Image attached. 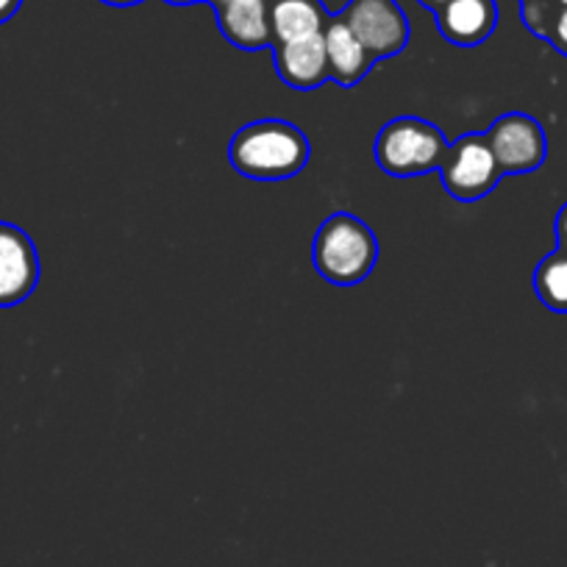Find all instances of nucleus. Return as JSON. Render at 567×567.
<instances>
[{
    "label": "nucleus",
    "instance_id": "nucleus-1",
    "mask_svg": "<svg viewBox=\"0 0 567 567\" xmlns=\"http://www.w3.org/2000/svg\"><path fill=\"white\" fill-rule=\"evenodd\" d=\"M312 145L298 125L287 120H256L239 128L228 145L231 167L256 182H284L309 165Z\"/></svg>",
    "mask_w": 567,
    "mask_h": 567
},
{
    "label": "nucleus",
    "instance_id": "nucleus-2",
    "mask_svg": "<svg viewBox=\"0 0 567 567\" xmlns=\"http://www.w3.org/2000/svg\"><path fill=\"white\" fill-rule=\"evenodd\" d=\"M315 270L334 287H353L373 272L379 239L368 223L351 212H334L320 223L312 245Z\"/></svg>",
    "mask_w": 567,
    "mask_h": 567
},
{
    "label": "nucleus",
    "instance_id": "nucleus-3",
    "mask_svg": "<svg viewBox=\"0 0 567 567\" xmlns=\"http://www.w3.org/2000/svg\"><path fill=\"white\" fill-rule=\"evenodd\" d=\"M443 131L423 117H395L375 136V165L392 178L429 176L449 156Z\"/></svg>",
    "mask_w": 567,
    "mask_h": 567
},
{
    "label": "nucleus",
    "instance_id": "nucleus-4",
    "mask_svg": "<svg viewBox=\"0 0 567 567\" xmlns=\"http://www.w3.org/2000/svg\"><path fill=\"white\" fill-rule=\"evenodd\" d=\"M440 176H443V187L449 189L451 198L473 204V200H482L484 195L493 193L504 173L495 162L487 136L465 134L449 148Z\"/></svg>",
    "mask_w": 567,
    "mask_h": 567
},
{
    "label": "nucleus",
    "instance_id": "nucleus-5",
    "mask_svg": "<svg viewBox=\"0 0 567 567\" xmlns=\"http://www.w3.org/2000/svg\"><path fill=\"white\" fill-rule=\"evenodd\" d=\"M484 136L504 176H526V173L539 171L548 156V136L532 114H501Z\"/></svg>",
    "mask_w": 567,
    "mask_h": 567
},
{
    "label": "nucleus",
    "instance_id": "nucleus-6",
    "mask_svg": "<svg viewBox=\"0 0 567 567\" xmlns=\"http://www.w3.org/2000/svg\"><path fill=\"white\" fill-rule=\"evenodd\" d=\"M375 62L398 56L409 42V18L398 0H351L340 12Z\"/></svg>",
    "mask_w": 567,
    "mask_h": 567
},
{
    "label": "nucleus",
    "instance_id": "nucleus-7",
    "mask_svg": "<svg viewBox=\"0 0 567 567\" xmlns=\"http://www.w3.org/2000/svg\"><path fill=\"white\" fill-rule=\"evenodd\" d=\"M40 284L34 239L14 223H0V309L23 303Z\"/></svg>",
    "mask_w": 567,
    "mask_h": 567
},
{
    "label": "nucleus",
    "instance_id": "nucleus-8",
    "mask_svg": "<svg viewBox=\"0 0 567 567\" xmlns=\"http://www.w3.org/2000/svg\"><path fill=\"white\" fill-rule=\"evenodd\" d=\"M437 31L460 48H476L493 37L498 25L495 0H449L437 14Z\"/></svg>",
    "mask_w": 567,
    "mask_h": 567
},
{
    "label": "nucleus",
    "instance_id": "nucleus-9",
    "mask_svg": "<svg viewBox=\"0 0 567 567\" xmlns=\"http://www.w3.org/2000/svg\"><path fill=\"white\" fill-rule=\"evenodd\" d=\"M276 56V73L292 90H318L329 81V59H326L323 34L307 37V40L278 42L272 45Z\"/></svg>",
    "mask_w": 567,
    "mask_h": 567
},
{
    "label": "nucleus",
    "instance_id": "nucleus-10",
    "mask_svg": "<svg viewBox=\"0 0 567 567\" xmlns=\"http://www.w3.org/2000/svg\"><path fill=\"white\" fill-rule=\"evenodd\" d=\"M217 29L239 51L272 48L270 0H226L215 9Z\"/></svg>",
    "mask_w": 567,
    "mask_h": 567
},
{
    "label": "nucleus",
    "instance_id": "nucleus-11",
    "mask_svg": "<svg viewBox=\"0 0 567 567\" xmlns=\"http://www.w3.org/2000/svg\"><path fill=\"white\" fill-rule=\"evenodd\" d=\"M323 42H326V59H329V79L337 81L340 86H357L364 75L370 73V68L375 64V59L370 56L368 48L359 42V37L353 34L346 25V20L340 14L329 18L323 29Z\"/></svg>",
    "mask_w": 567,
    "mask_h": 567
},
{
    "label": "nucleus",
    "instance_id": "nucleus-12",
    "mask_svg": "<svg viewBox=\"0 0 567 567\" xmlns=\"http://www.w3.org/2000/svg\"><path fill=\"white\" fill-rule=\"evenodd\" d=\"M329 18L323 0H270L272 45L323 34Z\"/></svg>",
    "mask_w": 567,
    "mask_h": 567
},
{
    "label": "nucleus",
    "instance_id": "nucleus-13",
    "mask_svg": "<svg viewBox=\"0 0 567 567\" xmlns=\"http://www.w3.org/2000/svg\"><path fill=\"white\" fill-rule=\"evenodd\" d=\"M534 292L550 312L567 315V256L554 250L534 270Z\"/></svg>",
    "mask_w": 567,
    "mask_h": 567
},
{
    "label": "nucleus",
    "instance_id": "nucleus-14",
    "mask_svg": "<svg viewBox=\"0 0 567 567\" xmlns=\"http://www.w3.org/2000/svg\"><path fill=\"white\" fill-rule=\"evenodd\" d=\"M556 12H559V3H556V0H526V3H520L523 25H526L534 37H539V40H545Z\"/></svg>",
    "mask_w": 567,
    "mask_h": 567
},
{
    "label": "nucleus",
    "instance_id": "nucleus-15",
    "mask_svg": "<svg viewBox=\"0 0 567 567\" xmlns=\"http://www.w3.org/2000/svg\"><path fill=\"white\" fill-rule=\"evenodd\" d=\"M545 42H548L554 51H559L561 56H567V9L559 7L554 23H550L548 34H545Z\"/></svg>",
    "mask_w": 567,
    "mask_h": 567
},
{
    "label": "nucleus",
    "instance_id": "nucleus-16",
    "mask_svg": "<svg viewBox=\"0 0 567 567\" xmlns=\"http://www.w3.org/2000/svg\"><path fill=\"white\" fill-rule=\"evenodd\" d=\"M554 231H556V250L567 256V204L556 212Z\"/></svg>",
    "mask_w": 567,
    "mask_h": 567
},
{
    "label": "nucleus",
    "instance_id": "nucleus-17",
    "mask_svg": "<svg viewBox=\"0 0 567 567\" xmlns=\"http://www.w3.org/2000/svg\"><path fill=\"white\" fill-rule=\"evenodd\" d=\"M20 7H23V0H0V25L9 23L20 12Z\"/></svg>",
    "mask_w": 567,
    "mask_h": 567
},
{
    "label": "nucleus",
    "instance_id": "nucleus-18",
    "mask_svg": "<svg viewBox=\"0 0 567 567\" xmlns=\"http://www.w3.org/2000/svg\"><path fill=\"white\" fill-rule=\"evenodd\" d=\"M417 3H420V7H423V9H429V12H432V14H437L440 9H443L445 3H449V0H417Z\"/></svg>",
    "mask_w": 567,
    "mask_h": 567
},
{
    "label": "nucleus",
    "instance_id": "nucleus-19",
    "mask_svg": "<svg viewBox=\"0 0 567 567\" xmlns=\"http://www.w3.org/2000/svg\"><path fill=\"white\" fill-rule=\"evenodd\" d=\"M101 3H106V7H114V9H128V7H136V3H142V0H101Z\"/></svg>",
    "mask_w": 567,
    "mask_h": 567
},
{
    "label": "nucleus",
    "instance_id": "nucleus-20",
    "mask_svg": "<svg viewBox=\"0 0 567 567\" xmlns=\"http://www.w3.org/2000/svg\"><path fill=\"white\" fill-rule=\"evenodd\" d=\"M171 7H189V3H206V0H165Z\"/></svg>",
    "mask_w": 567,
    "mask_h": 567
},
{
    "label": "nucleus",
    "instance_id": "nucleus-21",
    "mask_svg": "<svg viewBox=\"0 0 567 567\" xmlns=\"http://www.w3.org/2000/svg\"><path fill=\"white\" fill-rule=\"evenodd\" d=\"M206 3H209L212 9H217V7H223V3H226V0H206Z\"/></svg>",
    "mask_w": 567,
    "mask_h": 567
},
{
    "label": "nucleus",
    "instance_id": "nucleus-22",
    "mask_svg": "<svg viewBox=\"0 0 567 567\" xmlns=\"http://www.w3.org/2000/svg\"><path fill=\"white\" fill-rule=\"evenodd\" d=\"M556 3H559L561 9H567V0H556Z\"/></svg>",
    "mask_w": 567,
    "mask_h": 567
},
{
    "label": "nucleus",
    "instance_id": "nucleus-23",
    "mask_svg": "<svg viewBox=\"0 0 567 567\" xmlns=\"http://www.w3.org/2000/svg\"><path fill=\"white\" fill-rule=\"evenodd\" d=\"M520 3H526V0H520Z\"/></svg>",
    "mask_w": 567,
    "mask_h": 567
}]
</instances>
